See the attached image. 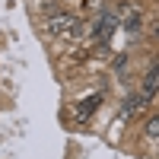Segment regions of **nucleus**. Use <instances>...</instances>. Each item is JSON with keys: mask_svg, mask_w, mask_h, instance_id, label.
<instances>
[{"mask_svg": "<svg viewBox=\"0 0 159 159\" xmlns=\"http://www.w3.org/2000/svg\"><path fill=\"white\" fill-rule=\"evenodd\" d=\"M156 89H159V64H153V70L147 73V80H143V92H147V96H153Z\"/></svg>", "mask_w": 159, "mask_h": 159, "instance_id": "obj_5", "label": "nucleus"}, {"mask_svg": "<svg viewBox=\"0 0 159 159\" xmlns=\"http://www.w3.org/2000/svg\"><path fill=\"white\" fill-rule=\"evenodd\" d=\"M99 102H102V96H99V92H96V96H89V99H83V102L76 105V121H86V118L99 108Z\"/></svg>", "mask_w": 159, "mask_h": 159, "instance_id": "obj_3", "label": "nucleus"}, {"mask_svg": "<svg viewBox=\"0 0 159 159\" xmlns=\"http://www.w3.org/2000/svg\"><path fill=\"white\" fill-rule=\"evenodd\" d=\"M115 16H102L99 22H96V42H108V35L115 32Z\"/></svg>", "mask_w": 159, "mask_h": 159, "instance_id": "obj_4", "label": "nucleus"}, {"mask_svg": "<svg viewBox=\"0 0 159 159\" xmlns=\"http://www.w3.org/2000/svg\"><path fill=\"white\" fill-rule=\"evenodd\" d=\"M147 134H150V137H159V118H150V124H147Z\"/></svg>", "mask_w": 159, "mask_h": 159, "instance_id": "obj_6", "label": "nucleus"}, {"mask_svg": "<svg viewBox=\"0 0 159 159\" xmlns=\"http://www.w3.org/2000/svg\"><path fill=\"white\" fill-rule=\"evenodd\" d=\"M147 102H150L147 92H140V96H127V99H124V105H121V118H130V115L143 111V108H147Z\"/></svg>", "mask_w": 159, "mask_h": 159, "instance_id": "obj_2", "label": "nucleus"}, {"mask_svg": "<svg viewBox=\"0 0 159 159\" xmlns=\"http://www.w3.org/2000/svg\"><path fill=\"white\" fill-rule=\"evenodd\" d=\"M48 32L61 35V38H73L80 32V22H76V16H70V13H54V16L48 19Z\"/></svg>", "mask_w": 159, "mask_h": 159, "instance_id": "obj_1", "label": "nucleus"}]
</instances>
